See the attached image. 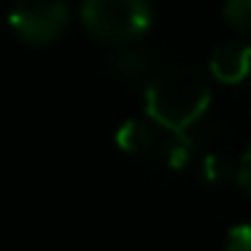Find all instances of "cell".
Here are the masks:
<instances>
[{
  "instance_id": "1",
  "label": "cell",
  "mask_w": 251,
  "mask_h": 251,
  "mask_svg": "<svg viewBox=\"0 0 251 251\" xmlns=\"http://www.w3.org/2000/svg\"><path fill=\"white\" fill-rule=\"evenodd\" d=\"M211 105V89L200 71L189 65L159 68L146 84V114L170 132H184L202 119Z\"/></svg>"
},
{
  "instance_id": "2",
  "label": "cell",
  "mask_w": 251,
  "mask_h": 251,
  "mask_svg": "<svg viewBox=\"0 0 251 251\" xmlns=\"http://www.w3.org/2000/svg\"><path fill=\"white\" fill-rule=\"evenodd\" d=\"M81 22L103 44H132L151 25L149 0H84Z\"/></svg>"
},
{
  "instance_id": "3",
  "label": "cell",
  "mask_w": 251,
  "mask_h": 251,
  "mask_svg": "<svg viewBox=\"0 0 251 251\" xmlns=\"http://www.w3.org/2000/svg\"><path fill=\"white\" fill-rule=\"evenodd\" d=\"M71 11L62 0H17L8 14L11 30L27 44H51L68 27Z\"/></svg>"
},
{
  "instance_id": "4",
  "label": "cell",
  "mask_w": 251,
  "mask_h": 251,
  "mask_svg": "<svg viewBox=\"0 0 251 251\" xmlns=\"http://www.w3.org/2000/svg\"><path fill=\"white\" fill-rule=\"evenodd\" d=\"M173 141V132L159 127L154 119H130L116 130V143L122 151L135 154V157H157L165 162L168 146Z\"/></svg>"
},
{
  "instance_id": "5",
  "label": "cell",
  "mask_w": 251,
  "mask_h": 251,
  "mask_svg": "<svg viewBox=\"0 0 251 251\" xmlns=\"http://www.w3.org/2000/svg\"><path fill=\"white\" fill-rule=\"evenodd\" d=\"M211 73L222 84H240L251 76V46L222 44L211 51Z\"/></svg>"
},
{
  "instance_id": "6",
  "label": "cell",
  "mask_w": 251,
  "mask_h": 251,
  "mask_svg": "<svg viewBox=\"0 0 251 251\" xmlns=\"http://www.w3.org/2000/svg\"><path fill=\"white\" fill-rule=\"evenodd\" d=\"M108 65H111V71H114L116 78L130 81V84H138V81L149 84V78L159 71L154 54L149 49H143V46H127V49L116 51Z\"/></svg>"
},
{
  "instance_id": "7",
  "label": "cell",
  "mask_w": 251,
  "mask_h": 251,
  "mask_svg": "<svg viewBox=\"0 0 251 251\" xmlns=\"http://www.w3.org/2000/svg\"><path fill=\"white\" fill-rule=\"evenodd\" d=\"M235 176V165L227 154L222 151H211L202 157V165H200V178L205 181L208 186H224L229 184V178Z\"/></svg>"
},
{
  "instance_id": "8",
  "label": "cell",
  "mask_w": 251,
  "mask_h": 251,
  "mask_svg": "<svg viewBox=\"0 0 251 251\" xmlns=\"http://www.w3.org/2000/svg\"><path fill=\"white\" fill-rule=\"evenodd\" d=\"M224 19L238 35L251 41V0H224Z\"/></svg>"
},
{
  "instance_id": "9",
  "label": "cell",
  "mask_w": 251,
  "mask_h": 251,
  "mask_svg": "<svg viewBox=\"0 0 251 251\" xmlns=\"http://www.w3.org/2000/svg\"><path fill=\"white\" fill-rule=\"evenodd\" d=\"M224 251H251V224H235L227 232Z\"/></svg>"
},
{
  "instance_id": "10",
  "label": "cell",
  "mask_w": 251,
  "mask_h": 251,
  "mask_svg": "<svg viewBox=\"0 0 251 251\" xmlns=\"http://www.w3.org/2000/svg\"><path fill=\"white\" fill-rule=\"evenodd\" d=\"M235 178H238L240 189H243L246 195L251 197V149L243 154V159H240L238 170H235Z\"/></svg>"
}]
</instances>
